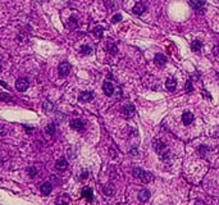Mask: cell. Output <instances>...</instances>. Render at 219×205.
<instances>
[{"label":"cell","instance_id":"obj_31","mask_svg":"<svg viewBox=\"0 0 219 205\" xmlns=\"http://www.w3.org/2000/svg\"><path fill=\"white\" fill-rule=\"evenodd\" d=\"M115 4H117L115 0H108V7L109 8H115Z\"/></svg>","mask_w":219,"mask_h":205},{"label":"cell","instance_id":"obj_6","mask_svg":"<svg viewBox=\"0 0 219 205\" xmlns=\"http://www.w3.org/2000/svg\"><path fill=\"white\" fill-rule=\"evenodd\" d=\"M190 5L192 7V9L197 10L199 13L204 10V7H205V1L204 0H190Z\"/></svg>","mask_w":219,"mask_h":205},{"label":"cell","instance_id":"obj_35","mask_svg":"<svg viewBox=\"0 0 219 205\" xmlns=\"http://www.w3.org/2000/svg\"><path fill=\"white\" fill-rule=\"evenodd\" d=\"M202 95H204V96H206V98H209V99L211 98V96H210L209 94H207V91H205V90H202Z\"/></svg>","mask_w":219,"mask_h":205},{"label":"cell","instance_id":"obj_4","mask_svg":"<svg viewBox=\"0 0 219 205\" xmlns=\"http://www.w3.org/2000/svg\"><path fill=\"white\" fill-rule=\"evenodd\" d=\"M28 86H30V82L27 78H18L17 82H15V88L21 92L26 91L27 88H28Z\"/></svg>","mask_w":219,"mask_h":205},{"label":"cell","instance_id":"obj_8","mask_svg":"<svg viewBox=\"0 0 219 205\" xmlns=\"http://www.w3.org/2000/svg\"><path fill=\"white\" fill-rule=\"evenodd\" d=\"M103 194L105 195V196H109V198H111V196H114V194H115V187H114L111 183L104 185V187H103Z\"/></svg>","mask_w":219,"mask_h":205},{"label":"cell","instance_id":"obj_11","mask_svg":"<svg viewBox=\"0 0 219 205\" xmlns=\"http://www.w3.org/2000/svg\"><path fill=\"white\" fill-rule=\"evenodd\" d=\"M194 114L191 113V112H184V113L182 114V122L184 123L186 126H188V125H191L192 122H194Z\"/></svg>","mask_w":219,"mask_h":205},{"label":"cell","instance_id":"obj_5","mask_svg":"<svg viewBox=\"0 0 219 205\" xmlns=\"http://www.w3.org/2000/svg\"><path fill=\"white\" fill-rule=\"evenodd\" d=\"M122 113L124 117H132V115L136 113V109H134V105L133 104H127L122 108Z\"/></svg>","mask_w":219,"mask_h":205},{"label":"cell","instance_id":"obj_38","mask_svg":"<svg viewBox=\"0 0 219 205\" xmlns=\"http://www.w3.org/2000/svg\"><path fill=\"white\" fill-rule=\"evenodd\" d=\"M0 72H1V63H0Z\"/></svg>","mask_w":219,"mask_h":205},{"label":"cell","instance_id":"obj_9","mask_svg":"<svg viewBox=\"0 0 219 205\" xmlns=\"http://www.w3.org/2000/svg\"><path fill=\"white\" fill-rule=\"evenodd\" d=\"M78 99L81 103H88L94 99V95H92V92H90V91H83V92H81Z\"/></svg>","mask_w":219,"mask_h":205},{"label":"cell","instance_id":"obj_20","mask_svg":"<svg viewBox=\"0 0 219 205\" xmlns=\"http://www.w3.org/2000/svg\"><path fill=\"white\" fill-rule=\"evenodd\" d=\"M106 49H108V51H109L110 54H117L118 51V49H117V46H115V44L113 41H108V44H106Z\"/></svg>","mask_w":219,"mask_h":205},{"label":"cell","instance_id":"obj_17","mask_svg":"<svg viewBox=\"0 0 219 205\" xmlns=\"http://www.w3.org/2000/svg\"><path fill=\"white\" fill-rule=\"evenodd\" d=\"M154 62L158 64V65H164L165 63H167V58H165L163 54H160V53H158L156 55H155V58H154Z\"/></svg>","mask_w":219,"mask_h":205},{"label":"cell","instance_id":"obj_24","mask_svg":"<svg viewBox=\"0 0 219 205\" xmlns=\"http://www.w3.org/2000/svg\"><path fill=\"white\" fill-rule=\"evenodd\" d=\"M71 200H69V198L65 194H63L61 196H59V198L56 199V204H68Z\"/></svg>","mask_w":219,"mask_h":205},{"label":"cell","instance_id":"obj_10","mask_svg":"<svg viewBox=\"0 0 219 205\" xmlns=\"http://www.w3.org/2000/svg\"><path fill=\"white\" fill-rule=\"evenodd\" d=\"M69 125H71L72 128L76 130V131H82L85 128V125H83V122L81 121V119H72Z\"/></svg>","mask_w":219,"mask_h":205},{"label":"cell","instance_id":"obj_23","mask_svg":"<svg viewBox=\"0 0 219 205\" xmlns=\"http://www.w3.org/2000/svg\"><path fill=\"white\" fill-rule=\"evenodd\" d=\"M67 25H68V27H69L71 30H74V28H77V26H78V21H77L74 17H71V18L68 19V23H67Z\"/></svg>","mask_w":219,"mask_h":205},{"label":"cell","instance_id":"obj_3","mask_svg":"<svg viewBox=\"0 0 219 205\" xmlns=\"http://www.w3.org/2000/svg\"><path fill=\"white\" fill-rule=\"evenodd\" d=\"M58 72H59V75L61 77H67L69 75V72H71V64L68 62H61L59 67H58Z\"/></svg>","mask_w":219,"mask_h":205},{"label":"cell","instance_id":"obj_32","mask_svg":"<svg viewBox=\"0 0 219 205\" xmlns=\"http://www.w3.org/2000/svg\"><path fill=\"white\" fill-rule=\"evenodd\" d=\"M0 100H10V96H8L7 94H0Z\"/></svg>","mask_w":219,"mask_h":205},{"label":"cell","instance_id":"obj_40","mask_svg":"<svg viewBox=\"0 0 219 205\" xmlns=\"http://www.w3.org/2000/svg\"><path fill=\"white\" fill-rule=\"evenodd\" d=\"M0 165H1V162H0Z\"/></svg>","mask_w":219,"mask_h":205},{"label":"cell","instance_id":"obj_30","mask_svg":"<svg viewBox=\"0 0 219 205\" xmlns=\"http://www.w3.org/2000/svg\"><path fill=\"white\" fill-rule=\"evenodd\" d=\"M207 150H209V149H207L206 146H200V149H199V153L201 154V155H205V154L207 153Z\"/></svg>","mask_w":219,"mask_h":205},{"label":"cell","instance_id":"obj_36","mask_svg":"<svg viewBox=\"0 0 219 205\" xmlns=\"http://www.w3.org/2000/svg\"><path fill=\"white\" fill-rule=\"evenodd\" d=\"M131 154H132V155H137V150H136V149L131 150Z\"/></svg>","mask_w":219,"mask_h":205},{"label":"cell","instance_id":"obj_25","mask_svg":"<svg viewBox=\"0 0 219 205\" xmlns=\"http://www.w3.org/2000/svg\"><path fill=\"white\" fill-rule=\"evenodd\" d=\"M92 32H94V35L98 38H101L103 37V32H104V28L103 27H100V26H98V27H95L94 28V31H92Z\"/></svg>","mask_w":219,"mask_h":205},{"label":"cell","instance_id":"obj_27","mask_svg":"<svg viewBox=\"0 0 219 205\" xmlns=\"http://www.w3.org/2000/svg\"><path fill=\"white\" fill-rule=\"evenodd\" d=\"M27 173H28V176L31 177V178H33V177L37 175V169L35 167H30L28 169H27Z\"/></svg>","mask_w":219,"mask_h":205},{"label":"cell","instance_id":"obj_1","mask_svg":"<svg viewBox=\"0 0 219 205\" xmlns=\"http://www.w3.org/2000/svg\"><path fill=\"white\" fill-rule=\"evenodd\" d=\"M154 149H155V151L158 153V155L160 156L161 160L165 162L171 158V151H169V149L167 148V145L163 141H160V140L154 141Z\"/></svg>","mask_w":219,"mask_h":205},{"label":"cell","instance_id":"obj_7","mask_svg":"<svg viewBox=\"0 0 219 205\" xmlns=\"http://www.w3.org/2000/svg\"><path fill=\"white\" fill-rule=\"evenodd\" d=\"M103 91H104V94H105V95L111 96V95H113V92H114L113 83L109 82V81H105V82L103 83Z\"/></svg>","mask_w":219,"mask_h":205},{"label":"cell","instance_id":"obj_18","mask_svg":"<svg viewBox=\"0 0 219 205\" xmlns=\"http://www.w3.org/2000/svg\"><path fill=\"white\" fill-rule=\"evenodd\" d=\"M82 196L85 199L87 200V201H92L94 200V196H92V190L90 187H86V188H83V191H82Z\"/></svg>","mask_w":219,"mask_h":205},{"label":"cell","instance_id":"obj_26","mask_svg":"<svg viewBox=\"0 0 219 205\" xmlns=\"http://www.w3.org/2000/svg\"><path fill=\"white\" fill-rule=\"evenodd\" d=\"M81 53H82L83 55H88V54H91V53H92L91 46H88V45H83V46H81Z\"/></svg>","mask_w":219,"mask_h":205},{"label":"cell","instance_id":"obj_28","mask_svg":"<svg viewBox=\"0 0 219 205\" xmlns=\"http://www.w3.org/2000/svg\"><path fill=\"white\" fill-rule=\"evenodd\" d=\"M121 21H122V14H115V15H113V18H111V22L113 23H118Z\"/></svg>","mask_w":219,"mask_h":205},{"label":"cell","instance_id":"obj_13","mask_svg":"<svg viewBox=\"0 0 219 205\" xmlns=\"http://www.w3.org/2000/svg\"><path fill=\"white\" fill-rule=\"evenodd\" d=\"M150 191L149 190H146V188H144V190H140L138 191V200L140 201H147V200L150 199Z\"/></svg>","mask_w":219,"mask_h":205},{"label":"cell","instance_id":"obj_39","mask_svg":"<svg viewBox=\"0 0 219 205\" xmlns=\"http://www.w3.org/2000/svg\"><path fill=\"white\" fill-rule=\"evenodd\" d=\"M218 78H219V72H218Z\"/></svg>","mask_w":219,"mask_h":205},{"label":"cell","instance_id":"obj_2","mask_svg":"<svg viewBox=\"0 0 219 205\" xmlns=\"http://www.w3.org/2000/svg\"><path fill=\"white\" fill-rule=\"evenodd\" d=\"M132 173H133V176L136 177V178L144 181V182H150V181L154 180V176L151 175V173L145 172L144 169H141V168H134Z\"/></svg>","mask_w":219,"mask_h":205},{"label":"cell","instance_id":"obj_12","mask_svg":"<svg viewBox=\"0 0 219 205\" xmlns=\"http://www.w3.org/2000/svg\"><path fill=\"white\" fill-rule=\"evenodd\" d=\"M165 87H167L169 91H174L176 87H177V81H176V78H173V77H169V78H167V81H165Z\"/></svg>","mask_w":219,"mask_h":205},{"label":"cell","instance_id":"obj_29","mask_svg":"<svg viewBox=\"0 0 219 205\" xmlns=\"http://www.w3.org/2000/svg\"><path fill=\"white\" fill-rule=\"evenodd\" d=\"M186 91L187 92H192V91H194V86H192L191 81H187V82H186Z\"/></svg>","mask_w":219,"mask_h":205},{"label":"cell","instance_id":"obj_33","mask_svg":"<svg viewBox=\"0 0 219 205\" xmlns=\"http://www.w3.org/2000/svg\"><path fill=\"white\" fill-rule=\"evenodd\" d=\"M87 177H88V172H83L82 176H81V180H86Z\"/></svg>","mask_w":219,"mask_h":205},{"label":"cell","instance_id":"obj_37","mask_svg":"<svg viewBox=\"0 0 219 205\" xmlns=\"http://www.w3.org/2000/svg\"><path fill=\"white\" fill-rule=\"evenodd\" d=\"M0 85H3V86H4V87H8V85H7V83H4V82H3V81H0Z\"/></svg>","mask_w":219,"mask_h":205},{"label":"cell","instance_id":"obj_14","mask_svg":"<svg viewBox=\"0 0 219 205\" xmlns=\"http://www.w3.org/2000/svg\"><path fill=\"white\" fill-rule=\"evenodd\" d=\"M68 167V163H67V160L64 159V158H60V159H58L56 160V163H55V168L58 169V171H65Z\"/></svg>","mask_w":219,"mask_h":205},{"label":"cell","instance_id":"obj_19","mask_svg":"<svg viewBox=\"0 0 219 205\" xmlns=\"http://www.w3.org/2000/svg\"><path fill=\"white\" fill-rule=\"evenodd\" d=\"M202 48V44L200 40H195L191 42V50L192 51H200V49Z\"/></svg>","mask_w":219,"mask_h":205},{"label":"cell","instance_id":"obj_22","mask_svg":"<svg viewBox=\"0 0 219 205\" xmlns=\"http://www.w3.org/2000/svg\"><path fill=\"white\" fill-rule=\"evenodd\" d=\"M42 109H44V112H46V113H51L53 109H54L53 103L49 101V100H46V101L44 103V105H42Z\"/></svg>","mask_w":219,"mask_h":205},{"label":"cell","instance_id":"obj_34","mask_svg":"<svg viewBox=\"0 0 219 205\" xmlns=\"http://www.w3.org/2000/svg\"><path fill=\"white\" fill-rule=\"evenodd\" d=\"M213 53H214V55H219V46H217V48H214Z\"/></svg>","mask_w":219,"mask_h":205},{"label":"cell","instance_id":"obj_16","mask_svg":"<svg viewBox=\"0 0 219 205\" xmlns=\"http://www.w3.org/2000/svg\"><path fill=\"white\" fill-rule=\"evenodd\" d=\"M41 194L42 195H49L50 192H51V190H53V185L50 183V182H44L41 185Z\"/></svg>","mask_w":219,"mask_h":205},{"label":"cell","instance_id":"obj_21","mask_svg":"<svg viewBox=\"0 0 219 205\" xmlns=\"http://www.w3.org/2000/svg\"><path fill=\"white\" fill-rule=\"evenodd\" d=\"M55 130H56L55 123H49V125L46 126V128H45V132L48 135H50V136H53V135L55 133Z\"/></svg>","mask_w":219,"mask_h":205},{"label":"cell","instance_id":"obj_15","mask_svg":"<svg viewBox=\"0 0 219 205\" xmlns=\"http://www.w3.org/2000/svg\"><path fill=\"white\" fill-rule=\"evenodd\" d=\"M145 10H146V7H145L142 3H137L136 5L132 8V12H133V13L136 14V15H141Z\"/></svg>","mask_w":219,"mask_h":205}]
</instances>
